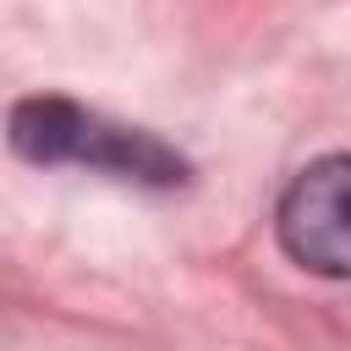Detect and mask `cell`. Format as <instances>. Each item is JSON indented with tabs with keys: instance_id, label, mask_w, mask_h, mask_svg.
<instances>
[{
	"instance_id": "cell-1",
	"label": "cell",
	"mask_w": 351,
	"mask_h": 351,
	"mask_svg": "<svg viewBox=\"0 0 351 351\" xmlns=\"http://www.w3.org/2000/svg\"><path fill=\"white\" fill-rule=\"evenodd\" d=\"M5 143L27 165H77V170H99L132 186H186L192 176L186 154H176L165 137L110 121L104 110H88L66 93L16 99L5 115Z\"/></svg>"
},
{
	"instance_id": "cell-2",
	"label": "cell",
	"mask_w": 351,
	"mask_h": 351,
	"mask_svg": "<svg viewBox=\"0 0 351 351\" xmlns=\"http://www.w3.org/2000/svg\"><path fill=\"white\" fill-rule=\"evenodd\" d=\"M274 236L307 274L351 280V154H324L291 176L274 208Z\"/></svg>"
}]
</instances>
